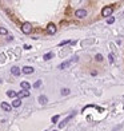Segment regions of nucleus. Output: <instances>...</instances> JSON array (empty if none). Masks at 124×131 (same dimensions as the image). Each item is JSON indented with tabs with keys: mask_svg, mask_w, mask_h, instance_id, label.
Returning a JSON list of instances; mask_svg holds the SVG:
<instances>
[{
	"mask_svg": "<svg viewBox=\"0 0 124 131\" xmlns=\"http://www.w3.org/2000/svg\"><path fill=\"white\" fill-rule=\"evenodd\" d=\"M75 16L79 17V19H83V17L87 16V11H85V9H78V11L75 12Z\"/></svg>",
	"mask_w": 124,
	"mask_h": 131,
	"instance_id": "nucleus-5",
	"label": "nucleus"
},
{
	"mask_svg": "<svg viewBox=\"0 0 124 131\" xmlns=\"http://www.w3.org/2000/svg\"><path fill=\"white\" fill-rule=\"evenodd\" d=\"M20 104H21V99H15L12 102V107H15V108L20 107Z\"/></svg>",
	"mask_w": 124,
	"mask_h": 131,
	"instance_id": "nucleus-12",
	"label": "nucleus"
},
{
	"mask_svg": "<svg viewBox=\"0 0 124 131\" xmlns=\"http://www.w3.org/2000/svg\"><path fill=\"white\" fill-rule=\"evenodd\" d=\"M70 43H72V41H70V40H63V41H60V43H59V45H66V44H70Z\"/></svg>",
	"mask_w": 124,
	"mask_h": 131,
	"instance_id": "nucleus-20",
	"label": "nucleus"
},
{
	"mask_svg": "<svg viewBox=\"0 0 124 131\" xmlns=\"http://www.w3.org/2000/svg\"><path fill=\"white\" fill-rule=\"evenodd\" d=\"M20 87L23 88V91H28L29 88H31V84H29L28 82H21L20 83Z\"/></svg>",
	"mask_w": 124,
	"mask_h": 131,
	"instance_id": "nucleus-8",
	"label": "nucleus"
},
{
	"mask_svg": "<svg viewBox=\"0 0 124 131\" xmlns=\"http://www.w3.org/2000/svg\"><path fill=\"white\" fill-rule=\"evenodd\" d=\"M11 74H12L13 76H19V75H20V68H19V67H12V68H11Z\"/></svg>",
	"mask_w": 124,
	"mask_h": 131,
	"instance_id": "nucleus-9",
	"label": "nucleus"
},
{
	"mask_svg": "<svg viewBox=\"0 0 124 131\" xmlns=\"http://www.w3.org/2000/svg\"><path fill=\"white\" fill-rule=\"evenodd\" d=\"M59 120V115H55V116H52V123H56Z\"/></svg>",
	"mask_w": 124,
	"mask_h": 131,
	"instance_id": "nucleus-22",
	"label": "nucleus"
},
{
	"mask_svg": "<svg viewBox=\"0 0 124 131\" xmlns=\"http://www.w3.org/2000/svg\"><path fill=\"white\" fill-rule=\"evenodd\" d=\"M112 12H113V7H112V5H105V7L101 9V16H104V17L109 16L111 17Z\"/></svg>",
	"mask_w": 124,
	"mask_h": 131,
	"instance_id": "nucleus-2",
	"label": "nucleus"
},
{
	"mask_svg": "<svg viewBox=\"0 0 124 131\" xmlns=\"http://www.w3.org/2000/svg\"><path fill=\"white\" fill-rule=\"evenodd\" d=\"M1 108H3L4 111H11V106H9L8 103H5V102L1 103Z\"/></svg>",
	"mask_w": 124,
	"mask_h": 131,
	"instance_id": "nucleus-13",
	"label": "nucleus"
},
{
	"mask_svg": "<svg viewBox=\"0 0 124 131\" xmlns=\"http://www.w3.org/2000/svg\"><path fill=\"white\" fill-rule=\"evenodd\" d=\"M17 96H19V99L27 98V96H29V91H19V92H17Z\"/></svg>",
	"mask_w": 124,
	"mask_h": 131,
	"instance_id": "nucleus-10",
	"label": "nucleus"
},
{
	"mask_svg": "<svg viewBox=\"0 0 124 131\" xmlns=\"http://www.w3.org/2000/svg\"><path fill=\"white\" fill-rule=\"evenodd\" d=\"M7 33H8V29L4 27H0V35H7Z\"/></svg>",
	"mask_w": 124,
	"mask_h": 131,
	"instance_id": "nucleus-16",
	"label": "nucleus"
},
{
	"mask_svg": "<svg viewBox=\"0 0 124 131\" xmlns=\"http://www.w3.org/2000/svg\"><path fill=\"white\" fill-rule=\"evenodd\" d=\"M72 118H74V114H71L70 116H67V118L64 119V120H63L62 123H59V128H63V127L66 126V124H67V123H68V122H70V120H71V119H72Z\"/></svg>",
	"mask_w": 124,
	"mask_h": 131,
	"instance_id": "nucleus-6",
	"label": "nucleus"
},
{
	"mask_svg": "<svg viewBox=\"0 0 124 131\" xmlns=\"http://www.w3.org/2000/svg\"><path fill=\"white\" fill-rule=\"evenodd\" d=\"M56 25L54 24V23H50L48 24V27H47V32L50 33V35H54V33H56Z\"/></svg>",
	"mask_w": 124,
	"mask_h": 131,
	"instance_id": "nucleus-4",
	"label": "nucleus"
},
{
	"mask_svg": "<svg viewBox=\"0 0 124 131\" xmlns=\"http://www.w3.org/2000/svg\"><path fill=\"white\" fill-rule=\"evenodd\" d=\"M54 57V52H48V53H46L44 56H43V59L44 60H50V59H52Z\"/></svg>",
	"mask_w": 124,
	"mask_h": 131,
	"instance_id": "nucleus-14",
	"label": "nucleus"
},
{
	"mask_svg": "<svg viewBox=\"0 0 124 131\" xmlns=\"http://www.w3.org/2000/svg\"><path fill=\"white\" fill-rule=\"evenodd\" d=\"M7 95H8L9 98H15V96H17V92H15V91H12V90H9V91H7Z\"/></svg>",
	"mask_w": 124,
	"mask_h": 131,
	"instance_id": "nucleus-15",
	"label": "nucleus"
},
{
	"mask_svg": "<svg viewBox=\"0 0 124 131\" xmlns=\"http://www.w3.org/2000/svg\"><path fill=\"white\" fill-rule=\"evenodd\" d=\"M95 59L97 61H101V60H103V55H101V53H97V55L95 56Z\"/></svg>",
	"mask_w": 124,
	"mask_h": 131,
	"instance_id": "nucleus-17",
	"label": "nucleus"
},
{
	"mask_svg": "<svg viewBox=\"0 0 124 131\" xmlns=\"http://www.w3.org/2000/svg\"><path fill=\"white\" fill-rule=\"evenodd\" d=\"M70 94V90H68V88H63L62 90V95L63 96H64V95H68Z\"/></svg>",
	"mask_w": 124,
	"mask_h": 131,
	"instance_id": "nucleus-18",
	"label": "nucleus"
},
{
	"mask_svg": "<svg viewBox=\"0 0 124 131\" xmlns=\"http://www.w3.org/2000/svg\"><path fill=\"white\" fill-rule=\"evenodd\" d=\"M41 86V80H37V82H35V84H33V88H37V87Z\"/></svg>",
	"mask_w": 124,
	"mask_h": 131,
	"instance_id": "nucleus-21",
	"label": "nucleus"
},
{
	"mask_svg": "<svg viewBox=\"0 0 124 131\" xmlns=\"http://www.w3.org/2000/svg\"><path fill=\"white\" fill-rule=\"evenodd\" d=\"M54 131H58V130H54Z\"/></svg>",
	"mask_w": 124,
	"mask_h": 131,
	"instance_id": "nucleus-25",
	"label": "nucleus"
},
{
	"mask_svg": "<svg viewBox=\"0 0 124 131\" xmlns=\"http://www.w3.org/2000/svg\"><path fill=\"white\" fill-rule=\"evenodd\" d=\"M39 102H40L41 104H47V103H48V99H47L46 95H40V96H39Z\"/></svg>",
	"mask_w": 124,
	"mask_h": 131,
	"instance_id": "nucleus-11",
	"label": "nucleus"
},
{
	"mask_svg": "<svg viewBox=\"0 0 124 131\" xmlns=\"http://www.w3.org/2000/svg\"><path fill=\"white\" fill-rule=\"evenodd\" d=\"M29 48H31V45H28V44L24 45V49H29Z\"/></svg>",
	"mask_w": 124,
	"mask_h": 131,
	"instance_id": "nucleus-24",
	"label": "nucleus"
},
{
	"mask_svg": "<svg viewBox=\"0 0 124 131\" xmlns=\"http://www.w3.org/2000/svg\"><path fill=\"white\" fill-rule=\"evenodd\" d=\"M78 60H79V57L78 56H75V57H72L71 60H67V61H63L62 64H59V70H66V68H68V67H71L72 64H75V63H78Z\"/></svg>",
	"mask_w": 124,
	"mask_h": 131,
	"instance_id": "nucleus-1",
	"label": "nucleus"
},
{
	"mask_svg": "<svg viewBox=\"0 0 124 131\" xmlns=\"http://www.w3.org/2000/svg\"><path fill=\"white\" fill-rule=\"evenodd\" d=\"M21 71H23L24 74H32L35 70H33V67H31V66H25V67L21 68Z\"/></svg>",
	"mask_w": 124,
	"mask_h": 131,
	"instance_id": "nucleus-7",
	"label": "nucleus"
},
{
	"mask_svg": "<svg viewBox=\"0 0 124 131\" xmlns=\"http://www.w3.org/2000/svg\"><path fill=\"white\" fill-rule=\"evenodd\" d=\"M108 59H109V63H113V55H112V53L108 55Z\"/></svg>",
	"mask_w": 124,
	"mask_h": 131,
	"instance_id": "nucleus-23",
	"label": "nucleus"
},
{
	"mask_svg": "<svg viewBox=\"0 0 124 131\" xmlns=\"http://www.w3.org/2000/svg\"><path fill=\"white\" fill-rule=\"evenodd\" d=\"M21 32L24 33V35H29V33L32 32V24L31 23H24V24L21 25Z\"/></svg>",
	"mask_w": 124,
	"mask_h": 131,
	"instance_id": "nucleus-3",
	"label": "nucleus"
},
{
	"mask_svg": "<svg viewBox=\"0 0 124 131\" xmlns=\"http://www.w3.org/2000/svg\"><path fill=\"white\" fill-rule=\"evenodd\" d=\"M113 21H115V17H113V16H111V17H108V19H107V23H108V24H112Z\"/></svg>",
	"mask_w": 124,
	"mask_h": 131,
	"instance_id": "nucleus-19",
	"label": "nucleus"
}]
</instances>
